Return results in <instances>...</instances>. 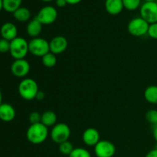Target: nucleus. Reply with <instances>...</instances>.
<instances>
[{
	"label": "nucleus",
	"mask_w": 157,
	"mask_h": 157,
	"mask_svg": "<svg viewBox=\"0 0 157 157\" xmlns=\"http://www.w3.org/2000/svg\"><path fill=\"white\" fill-rule=\"evenodd\" d=\"M48 136V128L41 123L31 124L26 132V137L32 144H41L46 140Z\"/></svg>",
	"instance_id": "obj_1"
},
{
	"label": "nucleus",
	"mask_w": 157,
	"mask_h": 157,
	"mask_svg": "<svg viewBox=\"0 0 157 157\" xmlns=\"http://www.w3.org/2000/svg\"><path fill=\"white\" fill-rule=\"evenodd\" d=\"M18 93L21 98L25 101H32L36 98L38 86L36 81L32 78H25L18 84Z\"/></svg>",
	"instance_id": "obj_2"
},
{
	"label": "nucleus",
	"mask_w": 157,
	"mask_h": 157,
	"mask_svg": "<svg viewBox=\"0 0 157 157\" xmlns=\"http://www.w3.org/2000/svg\"><path fill=\"white\" fill-rule=\"evenodd\" d=\"M29 52V42L25 38L17 37L10 41L9 53L15 60L24 59Z\"/></svg>",
	"instance_id": "obj_3"
},
{
	"label": "nucleus",
	"mask_w": 157,
	"mask_h": 157,
	"mask_svg": "<svg viewBox=\"0 0 157 157\" xmlns=\"http://www.w3.org/2000/svg\"><path fill=\"white\" fill-rule=\"evenodd\" d=\"M150 24L141 17H136L130 21L127 25L129 33L135 37H141L148 33Z\"/></svg>",
	"instance_id": "obj_4"
},
{
	"label": "nucleus",
	"mask_w": 157,
	"mask_h": 157,
	"mask_svg": "<svg viewBox=\"0 0 157 157\" xmlns=\"http://www.w3.org/2000/svg\"><path fill=\"white\" fill-rule=\"evenodd\" d=\"M29 52L32 55L36 57H41L50 52L49 42L42 38H32L29 42Z\"/></svg>",
	"instance_id": "obj_5"
},
{
	"label": "nucleus",
	"mask_w": 157,
	"mask_h": 157,
	"mask_svg": "<svg viewBox=\"0 0 157 157\" xmlns=\"http://www.w3.org/2000/svg\"><path fill=\"white\" fill-rule=\"evenodd\" d=\"M70 135V127L64 123H59V124H55L52 127L50 133L52 141L58 144L68 140Z\"/></svg>",
	"instance_id": "obj_6"
},
{
	"label": "nucleus",
	"mask_w": 157,
	"mask_h": 157,
	"mask_svg": "<svg viewBox=\"0 0 157 157\" xmlns=\"http://www.w3.org/2000/svg\"><path fill=\"white\" fill-rule=\"evenodd\" d=\"M35 18L43 25H52L58 18V11L52 6H46L41 8Z\"/></svg>",
	"instance_id": "obj_7"
},
{
	"label": "nucleus",
	"mask_w": 157,
	"mask_h": 157,
	"mask_svg": "<svg viewBox=\"0 0 157 157\" xmlns=\"http://www.w3.org/2000/svg\"><path fill=\"white\" fill-rule=\"evenodd\" d=\"M140 17L149 24L157 22V2H145L140 6Z\"/></svg>",
	"instance_id": "obj_8"
},
{
	"label": "nucleus",
	"mask_w": 157,
	"mask_h": 157,
	"mask_svg": "<svg viewBox=\"0 0 157 157\" xmlns=\"http://www.w3.org/2000/svg\"><path fill=\"white\" fill-rule=\"evenodd\" d=\"M115 153L116 147L109 140H100L94 146V153L97 157H113Z\"/></svg>",
	"instance_id": "obj_9"
},
{
	"label": "nucleus",
	"mask_w": 157,
	"mask_h": 157,
	"mask_svg": "<svg viewBox=\"0 0 157 157\" xmlns=\"http://www.w3.org/2000/svg\"><path fill=\"white\" fill-rule=\"evenodd\" d=\"M31 69L30 64L25 59L15 60L11 65V71L17 78H24L29 73Z\"/></svg>",
	"instance_id": "obj_10"
},
{
	"label": "nucleus",
	"mask_w": 157,
	"mask_h": 157,
	"mask_svg": "<svg viewBox=\"0 0 157 157\" xmlns=\"http://www.w3.org/2000/svg\"><path fill=\"white\" fill-rule=\"evenodd\" d=\"M67 44H68V42L65 37L61 36V35L54 37L49 42L50 52L55 54V55H59V54L63 53L67 49Z\"/></svg>",
	"instance_id": "obj_11"
},
{
	"label": "nucleus",
	"mask_w": 157,
	"mask_h": 157,
	"mask_svg": "<svg viewBox=\"0 0 157 157\" xmlns=\"http://www.w3.org/2000/svg\"><path fill=\"white\" fill-rule=\"evenodd\" d=\"M82 140L85 145L89 147H94L100 141L99 132L93 127L86 129L83 133Z\"/></svg>",
	"instance_id": "obj_12"
},
{
	"label": "nucleus",
	"mask_w": 157,
	"mask_h": 157,
	"mask_svg": "<svg viewBox=\"0 0 157 157\" xmlns=\"http://www.w3.org/2000/svg\"><path fill=\"white\" fill-rule=\"evenodd\" d=\"M0 34L2 38L11 41L18 37V29L16 25L12 22H6L2 25Z\"/></svg>",
	"instance_id": "obj_13"
},
{
	"label": "nucleus",
	"mask_w": 157,
	"mask_h": 157,
	"mask_svg": "<svg viewBox=\"0 0 157 157\" xmlns=\"http://www.w3.org/2000/svg\"><path fill=\"white\" fill-rule=\"evenodd\" d=\"M15 117V110L11 104L2 103L0 105V120L4 122H10Z\"/></svg>",
	"instance_id": "obj_14"
},
{
	"label": "nucleus",
	"mask_w": 157,
	"mask_h": 157,
	"mask_svg": "<svg viewBox=\"0 0 157 157\" xmlns=\"http://www.w3.org/2000/svg\"><path fill=\"white\" fill-rule=\"evenodd\" d=\"M42 25H43L36 18L31 20L28 23L27 27H26V32H27L28 35L32 38H38L40 34L41 33Z\"/></svg>",
	"instance_id": "obj_15"
},
{
	"label": "nucleus",
	"mask_w": 157,
	"mask_h": 157,
	"mask_svg": "<svg viewBox=\"0 0 157 157\" xmlns=\"http://www.w3.org/2000/svg\"><path fill=\"white\" fill-rule=\"evenodd\" d=\"M105 9L110 15H117L124 9L122 0H106Z\"/></svg>",
	"instance_id": "obj_16"
},
{
	"label": "nucleus",
	"mask_w": 157,
	"mask_h": 157,
	"mask_svg": "<svg viewBox=\"0 0 157 157\" xmlns=\"http://www.w3.org/2000/svg\"><path fill=\"white\" fill-rule=\"evenodd\" d=\"M57 122V115L55 112L52 110H47L41 114V123L48 127H54Z\"/></svg>",
	"instance_id": "obj_17"
},
{
	"label": "nucleus",
	"mask_w": 157,
	"mask_h": 157,
	"mask_svg": "<svg viewBox=\"0 0 157 157\" xmlns=\"http://www.w3.org/2000/svg\"><path fill=\"white\" fill-rule=\"evenodd\" d=\"M13 16L17 21L20 22H25L30 19L31 12L28 8L20 7L13 12Z\"/></svg>",
	"instance_id": "obj_18"
},
{
	"label": "nucleus",
	"mask_w": 157,
	"mask_h": 157,
	"mask_svg": "<svg viewBox=\"0 0 157 157\" xmlns=\"http://www.w3.org/2000/svg\"><path fill=\"white\" fill-rule=\"evenodd\" d=\"M146 101L152 104H157V86L150 85L144 91Z\"/></svg>",
	"instance_id": "obj_19"
},
{
	"label": "nucleus",
	"mask_w": 157,
	"mask_h": 157,
	"mask_svg": "<svg viewBox=\"0 0 157 157\" xmlns=\"http://www.w3.org/2000/svg\"><path fill=\"white\" fill-rule=\"evenodd\" d=\"M21 1L22 0H2L3 9L7 12L13 13L21 7Z\"/></svg>",
	"instance_id": "obj_20"
},
{
	"label": "nucleus",
	"mask_w": 157,
	"mask_h": 157,
	"mask_svg": "<svg viewBox=\"0 0 157 157\" xmlns=\"http://www.w3.org/2000/svg\"><path fill=\"white\" fill-rule=\"evenodd\" d=\"M42 64H44V67H48V68L55 67V64H57L56 55L51 52H48L42 57Z\"/></svg>",
	"instance_id": "obj_21"
},
{
	"label": "nucleus",
	"mask_w": 157,
	"mask_h": 157,
	"mask_svg": "<svg viewBox=\"0 0 157 157\" xmlns=\"http://www.w3.org/2000/svg\"><path fill=\"white\" fill-rule=\"evenodd\" d=\"M74 149L75 148L73 147V144L69 142L68 140L59 144L60 153H62L63 155H65V156H69L71 153V152L73 151Z\"/></svg>",
	"instance_id": "obj_22"
},
{
	"label": "nucleus",
	"mask_w": 157,
	"mask_h": 157,
	"mask_svg": "<svg viewBox=\"0 0 157 157\" xmlns=\"http://www.w3.org/2000/svg\"><path fill=\"white\" fill-rule=\"evenodd\" d=\"M124 7L130 11H134L140 6L141 0H122Z\"/></svg>",
	"instance_id": "obj_23"
},
{
	"label": "nucleus",
	"mask_w": 157,
	"mask_h": 157,
	"mask_svg": "<svg viewBox=\"0 0 157 157\" xmlns=\"http://www.w3.org/2000/svg\"><path fill=\"white\" fill-rule=\"evenodd\" d=\"M68 157H91L90 152L84 148H75Z\"/></svg>",
	"instance_id": "obj_24"
},
{
	"label": "nucleus",
	"mask_w": 157,
	"mask_h": 157,
	"mask_svg": "<svg viewBox=\"0 0 157 157\" xmlns=\"http://www.w3.org/2000/svg\"><path fill=\"white\" fill-rule=\"evenodd\" d=\"M146 119L153 126L157 125V110L152 109L148 110L146 113Z\"/></svg>",
	"instance_id": "obj_25"
},
{
	"label": "nucleus",
	"mask_w": 157,
	"mask_h": 157,
	"mask_svg": "<svg viewBox=\"0 0 157 157\" xmlns=\"http://www.w3.org/2000/svg\"><path fill=\"white\" fill-rule=\"evenodd\" d=\"M29 121L31 123V124H35L41 123V114H40L38 112L34 111L29 114Z\"/></svg>",
	"instance_id": "obj_26"
},
{
	"label": "nucleus",
	"mask_w": 157,
	"mask_h": 157,
	"mask_svg": "<svg viewBox=\"0 0 157 157\" xmlns=\"http://www.w3.org/2000/svg\"><path fill=\"white\" fill-rule=\"evenodd\" d=\"M10 50V41L2 38L0 39V53H6Z\"/></svg>",
	"instance_id": "obj_27"
},
{
	"label": "nucleus",
	"mask_w": 157,
	"mask_h": 157,
	"mask_svg": "<svg viewBox=\"0 0 157 157\" xmlns=\"http://www.w3.org/2000/svg\"><path fill=\"white\" fill-rule=\"evenodd\" d=\"M147 35L151 38L157 40V22L150 25Z\"/></svg>",
	"instance_id": "obj_28"
},
{
	"label": "nucleus",
	"mask_w": 157,
	"mask_h": 157,
	"mask_svg": "<svg viewBox=\"0 0 157 157\" xmlns=\"http://www.w3.org/2000/svg\"><path fill=\"white\" fill-rule=\"evenodd\" d=\"M55 2H56L57 6L59 8L64 7V6L67 4V2H66V0H56V1H55Z\"/></svg>",
	"instance_id": "obj_29"
},
{
	"label": "nucleus",
	"mask_w": 157,
	"mask_h": 157,
	"mask_svg": "<svg viewBox=\"0 0 157 157\" xmlns=\"http://www.w3.org/2000/svg\"><path fill=\"white\" fill-rule=\"evenodd\" d=\"M44 98H45V94L41 91V90H39L36 95V99L38 101H42V100H44Z\"/></svg>",
	"instance_id": "obj_30"
},
{
	"label": "nucleus",
	"mask_w": 157,
	"mask_h": 157,
	"mask_svg": "<svg viewBox=\"0 0 157 157\" xmlns=\"http://www.w3.org/2000/svg\"><path fill=\"white\" fill-rule=\"evenodd\" d=\"M146 157H157V149L155 148L148 152Z\"/></svg>",
	"instance_id": "obj_31"
},
{
	"label": "nucleus",
	"mask_w": 157,
	"mask_h": 157,
	"mask_svg": "<svg viewBox=\"0 0 157 157\" xmlns=\"http://www.w3.org/2000/svg\"><path fill=\"white\" fill-rule=\"evenodd\" d=\"M82 0H66L67 4L69 5H77L80 3Z\"/></svg>",
	"instance_id": "obj_32"
},
{
	"label": "nucleus",
	"mask_w": 157,
	"mask_h": 157,
	"mask_svg": "<svg viewBox=\"0 0 157 157\" xmlns=\"http://www.w3.org/2000/svg\"><path fill=\"white\" fill-rule=\"evenodd\" d=\"M153 137H154L155 140H156L157 143V125H155L154 127H153Z\"/></svg>",
	"instance_id": "obj_33"
},
{
	"label": "nucleus",
	"mask_w": 157,
	"mask_h": 157,
	"mask_svg": "<svg viewBox=\"0 0 157 157\" xmlns=\"http://www.w3.org/2000/svg\"><path fill=\"white\" fill-rule=\"evenodd\" d=\"M2 9H3V6H2V0H0V12H1Z\"/></svg>",
	"instance_id": "obj_34"
},
{
	"label": "nucleus",
	"mask_w": 157,
	"mask_h": 157,
	"mask_svg": "<svg viewBox=\"0 0 157 157\" xmlns=\"http://www.w3.org/2000/svg\"><path fill=\"white\" fill-rule=\"evenodd\" d=\"M2 92L1 90H0V105H1L2 103Z\"/></svg>",
	"instance_id": "obj_35"
},
{
	"label": "nucleus",
	"mask_w": 157,
	"mask_h": 157,
	"mask_svg": "<svg viewBox=\"0 0 157 157\" xmlns=\"http://www.w3.org/2000/svg\"><path fill=\"white\" fill-rule=\"evenodd\" d=\"M43 2H52V0H41Z\"/></svg>",
	"instance_id": "obj_36"
},
{
	"label": "nucleus",
	"mask_w": 157,
	"mask_h": 157,
	"mask_svg": "<svg viewBox=\"0 0 157 157\" xmlns=\"http://www.w3.org/2000/svg\"><path fill=\"white\" fill-rule=\"evenodd\" d=\"M145 2H154L155 0H144Z\"/></svg>",
	"instance_id": "obj_37"
}]
</instances>
